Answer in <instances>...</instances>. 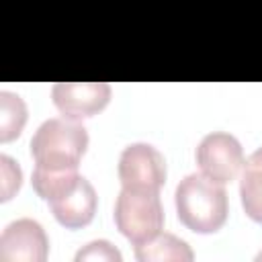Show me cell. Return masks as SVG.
I'll return each instance as SVG.
<instances>
[{
	"instance_id": "obj_4",
	"label": "cell",
	"mask_w": 262,
	"mask_h": 262,
	"mask_svg": "<svg viewBox=\"0 0 262 262\" xmlns=\"http://www.w3.org/2000/svg\"><path fill=\"white\" fill-rule=\"evenodd\" d=\"M115 223L133 246L156 237L164 227L160 188L121 186L115 203Z\"/></svg>"
},
{
	"instance_id": "obj_1",
	"label": "cell",
	"mask_w": 262,
	"mask_h": 262,
	"mask_svg": "<svg viewBox=\"0 0 262 262\" xmlns=\"http://www.w3.org/2000/svg\"><path fill=\"white\" fill-rule=\"evenodd\" d=\"M31 182L37 194L49 203V209L59 225L78 229L94 219L98 203L96 190L88 178L78 174V170L43 172L35 168Z\"/></svg>"
},
{
	"instance_id": "obj_10",
	"label": "cell",
	"mask_w": 262,
	"mask_h": 262,
	"mask_svg": "<svg viewBox=\"0 0 262 262\" xmlns=\"http://www.w3.org/2000/svg\"><path fill=\"white\" fill-rule=\"evenodd\" d=\"M135 258L139 262H162V260H176V262H190L194 252L190 246L176 237L174 233H158L156 237L135 246Z\"/></svg>"
},
{
	"instance_id": "obj_7",
	"label": "cell",
	"mask_w": 262,
	"mask_h": 262,
	"mask_svg": "<svg viewBox=\"0 0 262 262\" xmlns=\"http://www.w3.org/2000/svg\"><path fill=\"white\" fill-rule=\"evenodd\" d=\"M121 186L162 188L166 182V160L149 143H129L119 158Z\"/></svg>"
},
{
	"instance_id": "obj_5",
	"label": "cell",
	"mask_w": 262,
	"mask_h": 262,
	"mask_svg": "<svg viewBox=\"0 0 262 262\" xmlns=\"http://www.w3.org/2000/svg\"><path fill=\"white\" fill-rule=\"evenodd\" d=\"M196 164L201 172L219 184L235 180L244 168V149L237 137L225 131L207 133L196 145Z\"/></svg>"
},
{
	"instance_id": "obj_2",
	"label": "cell",
	"mask_w": 262,
	"mask_h": 262,
	"mask_svg": "<svg viewBox=\"0 0 262 262\" xmlns=\"http://www.w3.org/2000/svg\"><path fill=\"white\" fill-rule=\"evenodd\" d=\"M88 147V131L78 119L53 117L39 125L31 139L35 168L43 172L78 170Z\"/></svg>"
},
{
	"instance_id": "obj_11",
	"label": "cell",
	"mask_w": 262,
	"mask_h": 262,
	"mask_svg": "<svg viewBox=\"0 0 262 262\" xmlns=\"http://www.w3.org/2000/svg\"><path fill=\"white\" fill-rule=\"evenodd\" d=\"M27 123V104L25 100L8 90L0 92V141H12L20 135Z\"/></svg>"
},
{
	"instance_id": "obj_6",
	"label": "cell",
	"mask_w": 262,
	"mask_h": 262,
	"mask_svg": "<svg viewBox=\"0 0 262 262\" xmlns=\"http://www.w3.org/2000/svg\"><path fill=\"white\" fill-rule=\"evenodd\" d=\"M49 254V239L43 225L35 219L23 217L10 221L0 235L2 262H45Z\"/></svg>"
},
{
	"instance_id": "obj_9",
	"label": "cell",
	"mask_w": 262,
	"mask_h": 262,
	"mask_svg": "<svg viewBox=\"0 0 262 262\" xmlns=\"http://www.w3.org/2000/svg\"><path fill=\"white\" fill-rule=\"evenodd\" d=\"M239 196L246 215L262 223V147L250 154L244 162V172L239 180Z\"/></svg>"
},
{
	"instance_id": "obj_12",
	"label": "cell",
	"mask_w": 262,
	"mask_h": 262,
	"mask_svg": "<svg viewBox=\"0 0 262 262\" xmlns=\"http://www.w3.org/2000/svg\"><path fill=\"white\" fill-rule=\"evenodd\" d=\"M76 262H84V260H92V262H121L123 256L121 252L106 239H94L90 244H86L84 248H80L74 256Z\"/></svg>"
},
{
	"instance_id": "obj_13",
	"label": "cell",
	"mask_w": 262,
	"mask_h": 262,
	"mask_svg": "<svg viewBox=\"0 0 262 262\" xmlns=\"http://www.w3.org/2000/svg\"><path fill=\"white\" fill-rule=\"evenodd\" d=\"M0 168H2V201H8L23 184V172L20 166L6 154L0 156Z\"/></svg>"
},
{
	"instance_id": "obj_14",
	"label": "cell",
	"mask_w": 262,
	"mask_h": 262,
	"mask_svg": "<svg viewBox=\"0 0 262 262\" xmlns=\"http://www.w3.org/2000/svg\"><path fill=\"white\" fill-rule=\"evenodd\" d=\"M256 260H258V262L262 260V252H258V254H256Z\"/></svg>"
},
{
	"instance_id": "obj_3",
	"label": "cell",
	"mask_w": 262,
	"mask_h": 262,
	"mask_svg": "<svg viewBox=\"0 0 262 262\" xmlns=\"http://www.w3.org/2000/svg\"><path fill=\"white\" fill-rule=\"evenodd\" d=\"M174 203L180 223L194 233H215L227 219V192L223 184L203 172L188 174L178 182Z\"/></svg>"
},
{
	"instance_id": "obj_8",
	"label": "cell",
	"mask_w": 262,
	"mask_h": 262,
	"mask_svg": "<svg viewBox=\"0 0 262 262\" xmlns=\"http://www.w3.org/2000/svg\"><path fill=\"white\" fill-rule=\"evenodd\" d=\"M51 98L63 117L80 121L108 104L111 86L106 82H57L51 88Z\"/></svg>"
}]
</instances>
